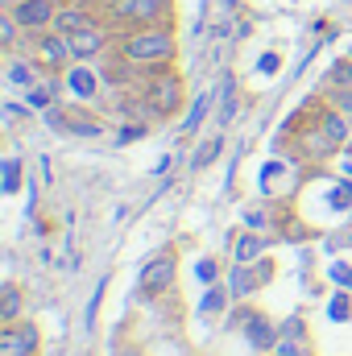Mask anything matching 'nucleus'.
<instances>
[{
	"mask_svg": "<svg viewBox=\"0 0 352 356\" xmlns=\"http://www.w3.org/2000/svg\"><path fill=\"white\" fill-rule=\"evenodd\" d=\"M91 25H108L104 8H95L91 0H63L58 4V17H54L58 33H75V29H91Z\"/></svg>",
	"mask_w": 352,
	"mask_h": 356,
	"instance_id": "obj_10",
	"label": "nucleus"
},
{
	"mask_svg": "<svg viewBox=\"0 0 352 356\" xmlns=\"http://www.w3.org/2000/svg\"><path fill=\"white\" fill-rule=\"evenodd\" d=\"M108 29H141V25H175V0H108L99 4Z\"/></svg>",
	"mask_w": 352,
	"mask_h": 356,
	"instance_id": "obj_2",
	"label": "nucleus"
},
{
	"mask_svg": "<svg viewBox=\"0 0 352 356\" xmlns=\"http://www.w3.org/2000/svg\"><path fill=\"white\" fill-rule=\"evenodd\" d=\"M273 356H307V323H303V315H294V319H286L278 327Z\"/></svg>",
	"mask_w": 352,
	"mask_h": 356,
	"instance_id": "obj_14",
	"label": "nucleus"
},
{
	"mask_svg": "<svg viewBox=\"0 0 352 356\" xmlns=\"http://www.w3.org/2000/svg\"><path fill=\"white\" fill-rule=\"evenodd\" d=\"M328 277H332L340 290H352V266H344V261H336V266L328 269Z\"/></svg>",
	"mask_w": 352,
	"mask_h": 356,
	"instance_id": "obj_29",
	"label": "nucleus"
},
{
	"mask_svg": "<svg viewBox=\"0 0 352 356\" xmlns=\"http://www.w3.org/2000/svg\"><path fill=\"white\" fill-rule=\"evenodd\" d=\"M207 104H211V95H199V104H191V116H186L182 133H195V129L203 124V116H207Z\"/></svg>",
	"mask_w": 352,
	"mask_h": 356,
	"instance_id": "obj_26",
	"label": "nucleus"
},
{
	"mask_svg": "<svg viewBox=\"0 0 352 356\" xmlns=\"http://www.w3.org/2000/svg\"><path fill=\"white\" fill-rule=\"evenodd\" d=\"M21 42H29V33L17 25V17L4 8L0 13V46H4V54H13V50H21Z\"/></svg>",
	"mask_w": 352,
	"mask_h": 356,
	"instance_id": "obj_19",
	"label": "nucleus"
},
{
	"mask_svg": "<svg viewBox=\"0 0 352 356\" xmlns=\"http://www.w3.org/2000/svg\"><path fill=\"white\" fill-rule=\"evenodd\" d=\"M265 249H269V236H265V232H253V228H245V232L232 241V266H253V261H262Z\"/></svg>",
	"mask_w": 352,
	"mask_h": 356,
	"instance_id": "obj_15",
	"label": "nucleus"
},
{
	"mask_svg": "<svg viewBox=\"0 0 352 356\" xmlns=\"http://www.w3.org/2000/svg\"><path fill=\"white\" fill-rule=\"evenodd\" d=\"M63 79H67V88H71V95H75L79 104H95V99L104 95V88H108L104 75H99V67H91V63H75Z\"/></svg>",
	"mask_w": 352,
	"mask_h": 356,
	"instance_id": "obj_13",
	"label": "nucleus"
},
{
	"mask_svg": "<svg viewBox=\"0 0 352 356\" xmlns=\"http://www.w3.org/2000/svg\"><path fill=\"white\" fill-rule=\"evenodd\" d=\"M220 149H224V141H220V137H211V141H203V149L195 154V170H203V166H211V162L220 158Z\"/></svg>",
	"mask_w": 352,
	"mask_h": 356,
	"instance_id": "obj_25",
	"label": "nucleus"
},
{
	"mask_svg": "<svg viewBox=\"0 0 352 356\" xmlns=\"http://www.w3.org/2000/svg\"><path fill=\"white\" fill-rule=\"evenodd\" d=\"M46 120H50L54 133H67V137H88L91 141V137H104V133H108V120H104L99 112H91L88 104H79V99L67 104V108H63V104L50 108Z\"/></svg>",
	"mask_w": 352,
	"mask_h": 356,
	"instance_id": "obj_4",
	"label": "nucleus"
},
{
	"mask_svg": "<svg viewBox=\"0 0 352 356\" xmlns=\"http://www.w3.org/2000/svg\"><path fill=\"white\" fill-rule=\"evenodd\" d=\"M257 67H262L265 75H273V71L282 67V58H278V54H265V58H262V63H257Z\"/></svg>",
	"mask_w": 352,
	"mask_h": 356,
	"instance_id": "obj_31",
	"label": "nucleus"
},
{
	"mask_svg": "<svg viewBox=\"0 0 352 356\" xmlns=\"http://www.w3.org/2000/svg\"><path fill=\"white\" fill-rule=\"evenodd\" d=\"M328 319H332V323H349V319H352V298H349V290H336V294L328 298Z\"/></svg>",
	"mask_w": 352,
	"mask_h": 356,
	"instance_id": "obj_20",
	"label": "nucleus"
},
{
	"mask_svg": "<svg viewBox=\"0 0 352 356\" xmlns=\"http://www.w3.org/2000/svg\"><path fill=\"white\" fill-rule=\"evenodd\" d=\"M328 104L340 108V112L352 120V88H328Z\"/></svg>",
	"mask_w": 352,
	"mask_h": 356,
	"instance_id": "obj_27",
	"label": "nucleus"
},
{
	"mask_svg": "<svg viewBox=\"0 0 352 356\" xmlns=\"http://www.w3.org/2000/svg\"><path fill=\"white\" fill-rule=\"evenodd\" d=\"M141 95H145L154 120H170L186 104V83H182V75H178L175 67H162V71H150L141 79Z\"/></svg>",
	"mask_w": 352,
	"mask_h": 356,
	"instance_id": "obj_3",
	"label": "nucleus"
},
{
	"mask_svg": "<svg viewBox=\"0 0 352 356\" xmlns=\"http://www.w3.org/2000/svg\"><path fill=\"white\" fill-rule=\"evenodd\" d=\"M315 120H319V129H323V133H328V137H332L340 149L352 141V120L340 112V108H332V104H319V116H315Z\"/></svg>",
	"mask_w": 352,
	"mask_h": 356,
	"instance_id": "obj_17",
	"label": "nucleus"
},
{
	"mask_svg": "<svg viewBox=\"0 0 352 356\" xmlns=\"http://www.w3.org/2000/svg\"><path fill=\"white\" fill-rule=\"evenodd\" d=\"M50 71L38 63V54H25V50H13L8 58H4V79H8V88L17 91H29L33 83H42Z\"/></svg>",
	"mask_w": 352,
	"mask_h": 356,
	"instance_id": "obj_11",
	"label": "nucleus"
},
{
	"mask_svg": "<svg viewBox=\"0 0 352 356\" xmlns=\"http://www.w3.org/2000/svg\"><path fill=\"white\" fill-rule=\"evenodd\" d=\"M228 298H232V294H228V286H207V294L199 298V311H203V315H220Z\"/></svg>",
	"mask_w": 352,
	"mask_h": 356,
	"instance_id": "obj_21",
	"label": "nucleus"
},
{
	"mask_svg": "<svg viewBox=\"0 0 352 356\" xmlns=\"http://www.w3.org/2000/svg\"><path fill=\"white\" fill-rule=\"evenodd\" d=\"M237 323H241V332H245V344L253 348V353H273V344H278V323L265 315V311H237Z\"/></svg>",
	"mask_w": 352,
	"mask_h": 356,
	"instance_id": "obj_9",
	"label": "nucleus"
},
{
	"mask_svg": "<svg viewBox=\"0 0 352 356\" xmlns=\"http://www.w3.org/2000/svg\"><path fill=\"white\" fill-rule=\"evenodd\" d=\"M21 311H25V294H21V286H17V282H4V286H0V319H4V323H17Z\"/></svg>",
	"mask_w": 352,
	"mask_h": 356,
	"instance_id": "obj_18",
	"label": "nucleus"
},
{
	"mask_svg": "<svg viewBox=\"0 0 352 356\" xmlns=\"http://www.w3.org/2000/svg\"><path fill=\"white\" fill-rule=\"evenodd\" d=\"M328 83H332V88H352V58L349 54L328 67Z\"/></svg>",
	"mask_w": 352,
	"mask_h": 356,
	"instance_id": "obj_22",
	"label": "nucleus"
},
{
	"mask_svg": "<svg viewBox=\"0 0 352 356\" xmlns=\"http://www.w3.org/2000/svg\"><path fill=\"white\" fill-rule=\"evenodd\" d=\"M29 54H38V63H42L50 75H67V71L75 67V50H71L67 33H58V29L29 33Z\"/></svg>",
	"mask_w": 352,
	"mask_h": 356,
	"instance_id": "obj_5",
	"label": "nucleus"
},
{
	"mask_svg": "<svg viewBox=\"0 0 352 356\" xmlns=\"http://www.w3.org/2000/svg\"><path fill=\"white\" fill-rule=\"evenodd\" d=\"M63 75H46L42 83H33V88L25 91V108L29 112H50V108H58V91H63Z\"/></svg>",
	"mask_w": 352,
	"mask_h": 356,
	"instance_id": "obj_16",
	"label": "nucleus"
},
{
	"mask_svg": "<svg viewBox=\"0 0 352 356\" xmlns=\"http://www.w3.org/2000/svg\"><path fill=\"white\" fill-rule=\"evenodd\" d=\"M269 277H273V261L269 257L253 261V266H232V273H228V294L232 298H249L253 290L269 286Z\"/></svg>",
	"mask_w": 352,
	"mask_h": 356,
	"instance_id": "obj_12",
	"label": "nucleus"
},
{
	"mask_svg": "<svg viewBox=\"0 0 352 356\" xmlns=\"http://www.w3.org/2000/svg\"><path fill=\"white\" fill-rule=\"evenodd\" d=\"M195 282H199V286H216V282H220V261H216V257H203V261L195 266Z\"/></svg>",
	"mask_w": 352,
	"mask_h": 356,
	"instance_id": "obj_23",
	"label": "nucleus"
},
{
	"mask_svg": "<svg viewBox=\"0 0 352 356\" xmlns=\"http://www.w3.org/2000/svg\"><path fill=\"white\" fill-rule=\"evenodd\" d=\"M99 4H108V0H99Z\"/></svg>",
	"mask_w": 352,
	"mask_h": 356,
	"instance_id": "obj_32",
	"label": "nucleus"
},
{
	"mask_svg": "<svg viewBox=\"0 0 352 356\" xmlns=\"http://www.w3.org/2000/svg\"><path fill=\"white\" fill-rule=\"evenodd\" d=\"M273 220H269V211H262V207H249L245 211V228H253V232H265Z\"/></svg>",
	"mask_w": 352,
	"mask_h": 356,
	"instance_id": "obj_28",
	"label": "nucleus"
},
{
	"mask_svg": "<svg viewBox=\"0 0 352 356\" xmlns=\"http://www.w3.org/2000/svg\"><path fill=\"white\" fill-rule=\"evenodd\" d=\"M349 58H352V50H349Z\"/></svg>",
	"mask_w": 352,
	"mask_h": 356,
	"instance_id": "obj_33",
	"label": "nucleus"
},
{
	"mask_svg": "<svg viewBox=\"0 0 352 356\" xmlns=\"http://www.w3.org/2000/svg\"><path fill=\"white\" fill-rule=\"evenodd\" d=\"M112 50H116L129 67H137L141 75H150V71L175 67V58H178V33H175V25H141V29H120V33H116V42H112Z\"/></svg>",
	"mask_w": 352,
	"mask_h": 356,
	"instance_id": "obj_1",
	"label": "nucleus"
},
{
	"mask_svg": "<svg viewBox=\"0 0 352 356\" xmlns=\"http://www.w3.org/2000/svg\"><path fill=\"white\" fill-rule=\"evenodd\" d=\"M175 277H178V253L166 249V253H158V257H150L141 266V273H137V294L141 298H158V294H166L175 286Z\"/></svg>",
	"mask_w": 352,
	"mask_h": 356,
	"instance_id": "obj_6",
	"label": "nucleus"
},
{
	"mask_svg": "<svg viewBox=\"0 0 352 356\" xmlns=\"http://www.w3.org/2000/svg\"><path fill=\"white\" fill-rule=\"evenodd\" d=\"M58 4H63V0H13V4H4V8L17 17V25H21L25 33H42V29H54Z\"/></svg>",
	"mask_w": 352,
	"mask_h": 356,
	"instance_id": "obj_7",
	"label": "nucleus"
},
{
	"mask_svg": "<svg viewBox=\"0 0 352 356\" xmlns=\"http://www.w3.org/2000/svg\"><path fill=\"white\" fill-rule=\"evenodd\" d=\"M141 137H145V124H120L116 145H129V141H141Z\"/></svg>",
	"mask_w": 352,
	"mask_h": 356,
	"instance_id": "obj_30",
	"label": "nucleus"
},
{
	"mask_svg": "<svg viewBox=\"0 0 352 356\" xmlns=\"http://www.w3.org/2000/svg\"><path fill=\"white\" fill-rule=\"evenodd\" d=\"M21 191V158H4V195Z\"/></svg>",
	"mask_w": 352,
	"mask_h": 356,
	"instance_id": "obj_24",
	"label": "nucleus"
},
{
	"mask_svg": "<svg viewBox=\"0 0 352 356\" xmlns=\"http://www.w3.org/2000/svg\"><path fill=\"white\" fill-rule=\"evenodd\" d=\"M38 353H42V332H38V323L17 319V323H4V327H0V356H38Z\"/></svg>",
	"mask_w": 352,
	"mask_h": 356,
	"instance_id": "obj_8",
	"label": "nucleus"
}]
</instances>
